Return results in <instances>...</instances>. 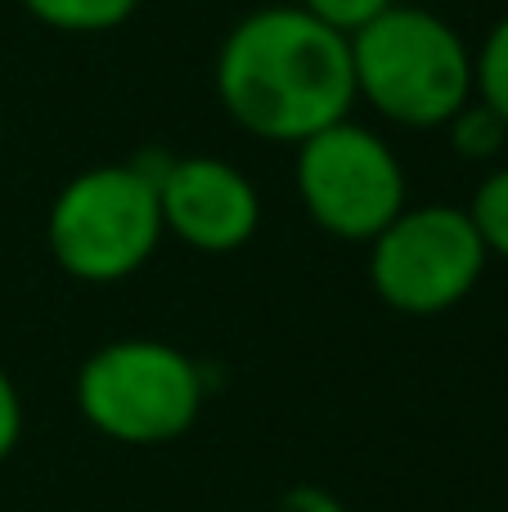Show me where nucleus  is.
<instances>
[{"label":"nucleus","mask_w":508,"mask_h":512,"mask_svg":"<svg viewBox=\"0 0 508 512\" xmlns=\"http://www.w3.org/2000/svg\"><path fill=\"white\" fill-rule=\"evenodd\" d=\"M216 95L248 135L302 144L356 108L351 36L302 5H266L225 32L216 50Z\"/></svg>","instance_id":"obj_1"},{"label":"nucleus","mask_w":508,"mask_h":512,"mask_svg":"<svg viewBox=\"0 0 508 512\" xmlns=\"http://www.w3.org/2000/svg\"><path fill=\"white\" fill-rule=\"evenodd\" d=\"M356 99L410 131L446 126L473 99V50L441 14L396 0L351 36Z\"/></svg>","instance_id":"obj_2"},{"label":"nucleus","mask_w":508,"mask_h":512,"mask_svg":"<svg viewBox=\"0 0 508 512\" xmlns=\"http://www.w3.org/2000/svg\"><path fill=\"white\" fill-rule=\"evenodd\" d=\"M158 180L144 162H104L77 171L45 212V243L77 283H122L149 265L162 243Z\"/></svg>","instance_id":"obj_3"},{"label":"nucleus","mask_w":508,"mask_h":512,"mask_svg":"<svg viewBox=\"0 0 508 512\" xmlns=\"http://www.w3.org/2000/svg\"><path fill=\"white\" fill-rule=\"evenodd\" d=\"M77 409L117 445H167L198 423L207 382L194 355L158 337H117L86 355L72 382Z\"/></svg>","instance_id":"obj_4"},{"label":"nucleus","mask_w":508,"mask_h":512,"mask_svg":"<svg viewBox=\"0 0 508 512\" xmlns=\"http://www.w3.org/2000/svg\"><path fill=\"white\" fill-rule=\"evenodd\" d=\"M293 180L306 216L342 243L378 239L410 207V185L396 149L351 117L297 144Z\"/></svg>","instance_id":"obj_5"},{"label":"nucleus","mask_w":508,"mask_h":512,"mask_svg":"<svg viewBox=\"0 0 508 512\" xmlns=\"http://www.w3.org/2000/svg\"><path fill=\"white\" fill-rule=\"evenodd\" d=\"M486 248L455 203L405 207L378 239H369V283L383 306L401 315L455 310L486 274Z\"/></svg>","instance_id":"obj_6"},{"label":"nucleus","mask_w":508,"mask_h":512,"mask_svg":"<svg viewBox=\"0 0 508 512\" xmlns=\"http://www.w3.org/2000/svg\"><path fill=\"white\" fill-rule=\"evenodd\" d=\"M158 180L162 230L203 256L239 252L261 225V194L225 158H140Z\"/></svg>","instance_id":"obj_7"},{"label":"nucleus","mask_w":508,"mask_h":512,"mask_svg":"<svg viewBox=\"0 0 508 512\" xmlns=\"http://www.w3.org/2000/svg\"><path fill=\"white\" fill-rule=\"evenodd\" d=\"M23 9L36 23L68 36H99L122 27L140 9V0H23Z\"/></svg>","instance_id":"obj_8"},{"label":"nucleus","mask_w":508,"mask_h":512,"mask_svg":"<svg viewBox=\"0 0 508 512\" xmlns=\"http://www.w3.org/2000/svg\"><path fill=\"white\" fill-rule=\"evenodd\" d=\"M473 99L508 126V14L486 32L473 54Z\"/></svg>","instance_id":"obj_9"},{"label":"nucleus","mask_w":508,"mask_h":512,"mask_svg":"<svg viewBox=\"0 0 508 512\" xmlns=\"http://www.w3.org/2000/svg\"><path fill=\"white\" fill-rule=\"evenodd\" d=\"M464 212H468V221H473L486 256L508 261V167L491 171V176L477 185L473 203H468Z\"/></svg>","instance_id":"obj_10"},{"label":"nucleus","mask_w":508,"mask_h":512,"mask_svg":"<svg viewBox=\"0 0 508 512\" xmlns=\"http://www.w3.org/2000/svg\"><path fill=\"white\" fill-rule=\"evenodd\" d=\"M446 126H450V144H455V153L459 158H473V162L495 158L508 140V126L486 104H477V99H468Z\"/></svg>","instance_id":"obj_11"},{"label":"nucleus","mask_w":508,"mask_h":512,"mask_svg":"<svg viewBox=\"0 0 508 512\" xmlns=\"http://www.w3.org/2000/svg\"><path fill=\"white\" fill-rule=\"evenodd\" d=\"M297 5H302L306 14H315L320 23H329L333 32L356 36L360 27H369L378 14H387L396 0H297Z\"/></svg>","instance_id":"obj_12"},{"label":"nucleus","mask_w":508,"mask_h":512,"mask_svg":"<svg viewBox=\"0 0 508 512\" xmlns=\"http://www.w3.org/2000/svg\"><path fill=\"white\" fill-rule=\"evenodd\" d=\"M23 441V396H18L14 378L0 369V463L18 450Z\"/></svg>","instance_id":"obj_13"},{"label":"nucleus","mask_w":508,"mask_h":512,"mask_svg":"<svg viewBox=\"0 0 508 512\" xmlns=\"http://www.w3.org/2000/svg\"><path fill=\"white\" fill-rule=\"evenodd\" d=\"M275 512H351V508L342 504L333 490L315 486V481H302V486H293V490H284V495H279Z\"/></svg>","instance_id":"obj_14"},{"label":"nucleus","mask_w":508,"mask_h":512,"mask_svg":"<svg viewBox=\"0 0 508 512\" xmlns=\"http://www.w3.org/2000/svg\"><path fill=\"white\" fill-rule=\"evenodd\" d=\"M0 144H5V117H0Z\"/></svg>","instance_id":"obj_15"}]
</instances>
